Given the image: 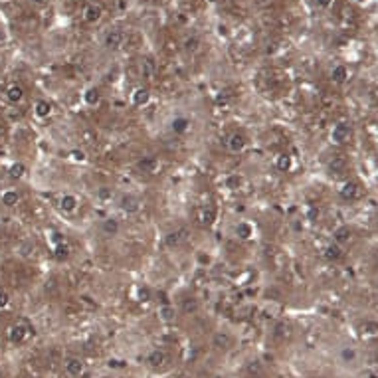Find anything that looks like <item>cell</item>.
Wrapping results in <instances>:
<instances>
[{
  "label": "cell",
  "instance_id": "cell-1",
  "mask_svg": "<svg viewBox=\"0 0 378 378\" xmlns=\"http://www.w3.org/2000/svg\"><path fill=\"white\" fill-rule=\"evenodd\" d=\"M123 42H125V32L123 30H111V32H107V36L103 40L107 50H119L123 46Z\"/></svg>",
  "mask_w": 378,
  "mask_h": 378
},
{
  "label": "cell",
  "instance_id": "cell-2",
  "mask_svg": "<svg viewBox=\"0 0 378 378\" xmlns=\"http://www.w3.org/2000/svg\"><path fill=\"white\" fill-rule=\"evenodd\" d=\"M28 327L24 325V323H16V325H12L10 329H8V339H10V342H14V344H22L24 341H26V337H28Z\"/></svg>",
  "mask_w": 378,
  "mask_h": 378
},
{
  "label": "cell",
  "instance_id": "cell-3",
  "mask_svg": "<svg viewBox=\"0 0 378 378\" xmlns=\"http://www.w3.org/2000/svg\"><path fill=\"white\" fill-rule=\"evenodd\" d=\"M331 139H333L335 143H339V144L346 143L348 139H351V127L344 125V123L335 125V127H333V131H331Z\"/></svg>",
  "mask_w": 378,
  "mask_h": 378
},
{
  "label": "cell",
  "instance_id": "cell-4",
  "mask_svg": "<svg viewBox=\"0 0 378 378\" xmlns=\"http://www.w3.org/2000/svg\"><path fill=\"white\" fill-rule=\"evenodd\" d=\"M121 210L127 212V214H137L141 210V200L133 194H127L121 198Z\"/></svg>",
  "mask_w": 378,
  "mask_h": 378
},
{
  "label": "cell",
  "instance_id": "cell-5",
  "mask_svg": "<svg viewBox=\"0 0 378 378\" xmlns=\"http://www.w3.org/2000/svg\"><path fill=\"white\" fill-rule=\"evenodd\" d=\"M341 196H342L344 200H357V198L360 196V188H359V184H357V182H353V180L344 182V184L341 186Z\"/></svg>",
  "mask_w": 378,
  "mask_h": 378
},
{
  "label": "cell",
  "instance_id": "cell-6",
  "mask_svg": "<svg viewBox=\"0 0 378 378\" xmlns=\"http://www.w3.org/2000/svg\"><path fill=\"white\" fill-rule=\"evenodd\" d=\"M101 14H103V10H101L99 4H87L83 8V20L90 22V24H95L101 18Z\"/></svg>",
  "mask_w": 378,
  "mask_h": 378
},
{
  "label": "cell",
  "instance_id": "cell-7",
  "mask_svg": "<svg viewBox=\"0 0 378 378\" xmlns=\"http://www.w3.org/2000/svg\"><path fill=\"white\" fill-rule=\"evenodd\" d=\"M244 147H246V137L242 133H232L228 139V149L232 153H240L244 151Z\"/></svg>",
  "mask_w": 378,
  "mask_h": 378
},
{
  "label": "cell",
  "instance_id": "cell-8",
  "mask_svg": "<svg viewBox=\"0 0 378 378\" xmlns=\"http://www.w3.org/2000/svg\"><path fill=\"white\" fill-rule=\"evenodd\" d=\"M66 372H68L70 376H79V374L83 372V362H81L79 359H75V357L68 359V360H66Z\"/></svg>",
  "mask_w": 378,
  "mask_h": 378
},
{
  "label": "cell",
  "instance_id": "cell-9",
  "mask_svg": "<svg viewBox=\"0 0 378 378\" xmlns=\"http://www.w3.org/2000/svg\"><path fill=\"white\" fill-rule=\"evenodd\" d=\"M137 166H139V170H143V172H155L157 166H159V161H157L155 157H143V159L137 162Z\"/></svg>",
  "mask_w": 378,
  "mask_h": 378
},
{
  "label": "cell",
  "instance_id": "cell-10",
  "mask_svg": "<svg viewBox=\"0 0 378 378\" xmlns=\"http://www.w3.org/2000/svg\"><path fill=\"white\" fill-rule=\"evenodd\" d=\"M149 99H151V93H149L147 87H139V90H135V93H133V103L135 105H139V107L147 105Z\"/></svg>",
  "mask_w": 378,
  "mask_h": 378
},
{
  "label": "cell",
  "instance_id": "cell-11",
  "mask_svg": "<svg viewBox=\"0 0 378 378\" xmlns=\"http://www.w3.org/2000/svg\"><path fill=\"white\" fill-rule=\"evenodd\" d=\"M60 206H62L64 212H73V210L77 208V198H75L73 194H66V196H62V200H60Z\"/></svg>",
  "mask_w": 378,
  "mask_h": 378
},
{
  "label": "cell",
  "instance_id": "cell-12",
  "mask_svg": "<svg viewBox=\"0 0 378 378\" xmlns=\"http://www.w3.org/2000/svg\"><path fill=\"white\" fill-rule=\"evenodd\" d=\"M331 77H333V81L335 83H344L346 79H348V70L344 68V66H335L333 68V72H331Z\"/></svg>",
  "mask_w": 378,
  "mask_h": 378
},
{
  "label": "cell",
  "instance_id": "cell-13",
  "mask_svg": "<svg viewBox=\"0 0 378 378\" xmlns=\"http://www.w3.org/2000/svg\"><path fill=\"white\" fill-rule=\"evenodd\" d=\"M344 168H346V161H344V157H342V155L333 157V161L329 162V170H331V172H335V174L344 172Z\"/></svg>",
  "mask_w": 378,
  "mask_h": 378
},
{
  "label": "cell",
  "instance_id": "cell-14",
  "mask_svg": "<svg viewBox=\"0 0 378 378\" xmlns=\"http://www.w3.org/2000/svg\"><path fill=\"white\" fill-rule=\"evenodd\" d=\"M184 234H186V230H177V232H170V234L166 236V246L168 248H174V246H179L182 240H184Z\"/></svg>",
  "mask_w": 378,
  "mask_h": 378
},
{
  "label": "cell",
  "instance_id": "cell-15",
  "mask_svg": "<svg viewBox=\"0 0 378 378\" xmlns=\"http://www.w3.org/2000/svg\"><path fill=\"white\" fill-rule=\"evenodd\" d=\"M101 230L105 232L107 236H115L119 232V222L115 220V218H107V220H103V224H101Z\"/></svg>",
  "mask_w": 378,
  "mask_h": 378
},
{
  "label": "cell",
  "instance_id": "cell-16",
  "mask_svg": "<svg viewBox=\"0 0 378 378\" xmlns=\"http://www.w3.org/2000/svg\"><path fill=\"white\" fill-rule=\"evenodd\" d=\"M147 362L151 364V366H155V368H159V366H162L164 362H166V355L162 353V351H153L151 355H149V359H147Z\"/></svg>",
  "mask_w": 378,
  "mask_h": 378
},
{
  "label": "cell",
  "instance_id": "cell-17",
  "mask_svg": "<svg viewBox=\"0 0 378 378\" xmlns=\"http://www.w3.org/2000/svg\"><path fill=\"white\" fill-rule=\"evenodd\" d=\"M325 257H327L329 261H337V259H341V257H342V248H341L339 244H331V246H327V248H325Z\"/></svg>",
  "mask_w": 378,
  "mask_h": 378
},
{
  "label": "cell",
  "instance_id": "cell-18",
  "mask_svg": "<svg viewBox=\"0 0 378 378\" xmlns=\"http://www.w3.org/2000/svg\"><path fill=\"white\" fill-rule=\"evenodd\" d=\"M6 97H8V101L18 103V101L24 97V90H22L20 85H10L8 90H6Z\"/></svg>",
  "mask_w": 378,
  "mask_h": 378
},
{
  "label": "cell",
  "instance_id": "cell-19",
  "mask_svg": "<svg viewBox=\"0 0 378 378\" xmlns=\"http://www.w3.org/2000/svg\"><path fill=\"white\" fill-rule=\"evenodd\" d=\"M54 257L57 259V261H64V259H68L70 257V246L68 244H64V242H60L55 248H54Z\"/></svg>",
  "mask_w": 378,
  "mask_h": 378
},
{
  "label": "cell",
  "instance_id": "cell-20",
  "mask_svg": "<svg viewBox=\"0 0 378 378\" xmlns=\"http://www.w3.org/2000/svg\"><path fill=\"white\" fill-rule=\"evenodd\" d=\"M333 236H335V242H337V244H344V242L351 240V230H348L346 226H341V228L335 230Z\"/></svg>",
  "mask_w": 378,
  "mask_h": 378
},
{
  "label": "cell",
  "instance_id": "cell-21",
  "mask_svg": "<svg viewBox=\"0 0 378 378\" xmlns=\"http://www.w3.org/2000/svg\"><path fill=\"white\" fill-rule=\"evenodd\" d=\"M18 200H20V194L16 192V190H6L4 194H2V204L4 206H16L18 204Z\"/></svg>",
  "mask_w": 378,
  "mask_h": 378
},
{
  "label": "cell",
  "instance_id": "cell-22",
  "mask_svg": "<svg viewBox=\"0 0 378 378\" xmlns=\"http://www.w3.org/2000/svg\"><path fill=\"white\" fill-rule=\"evenodd\" d=\"M212 342H214L216 348H228V346L232 344V339H230V335H226V333H216L214 339H212Z\"/></svg>",
  "mask_w": 378,
  "mask_h": 378
},
{
  "label": "cell",
  "instance_id": "cell-23",
  "mask_svg": "<svg viewBox=\"0 0 378 378\" xmlns=\"http://www.w3.org/2000/svg\"><path fill=\"white\" fill-rule=\"evenodd\" d=\"M34 113L38 115V117H42V119H44V117H48V115L52 113V105H50L48 101H44V99H42V101H38V103L34 105Z\"/></svg>",
  "mask_w": 378,
  "mask_h": 378
},
{
  "label": "cell",
  "instance_id": "cell-24",
  "mask_svg": "<svg viewBox=\"0 0 378 378\" xmlns=\"http://www.w3.org/2000/svg\"><path fill=\"white\" fill-rule=\"evenodd\" d=\"M182 313H186V315H190V313H196L198 311V301L194 299V297H186V299H182Z\"/></svg>",
  "mask_w": 378,
  "mask_h": 378
},
{
  "label": "cell",
  "instance_id": "cell-25",
  "mask_svg": "<svg viewBox=\"0 0 378 378\" xmlns=\"http://www.w3.org/2000/svg\"><path fill=\"white\" fill-rule=\"evenodd\" d=\"M188 125H190V121L186 117H177V119L172 121V131L180 135V133H184L188 129Z\"/></svg>",
  "mask_w": 378,
  "mask_h": 378
},
{
  "label": "cell",
  "instance_id": "cell-26",
  "mask_svg": "<svg viewBox=\"0 0 378 378\" xmlns=\"http://www.w3.org/2000/svg\"><path fill=\"white\" fill-rule=\"evenodd\" d=\"M236 234H238L240 240H248V238L252 236V226L246 224V222H240V224L236 226Z\"/></svg>",
  "mask_w": 378,
  "mask_h": 378
},
{
  "label": "cell",
  "instance_id": "cell-27",
  "mask_svg": "<svg viewBox=\"0 0 378 378\" xmlns=\"http://www.w3.org/2000/svg\"><path fill=\"white\" fill-rule=\"evenodd\" d=\"M83 99H85L87 105H97L99 103V91L95 90V87H91V90H87L83 93Z\"/></svg>",
  "mask_w": 378,
  "mask_h": 378
},
{
  "label": "cell",
  "instance_id": "cell-28",
  "mask_svg": "<svg viewBox=\"0 0 378 378\" xmlns=\"http://www.w3.org/2000/svg\"><path fill=\"white\" fill-rule=\"evenodd\" d=\"M341 359H342V362H355L357 360V351L353 346H344L341 351Z\"/></svg>",
  "mask_w": 378,
  "mask_h": 378
},
{
  "label": "cell",
  "instance_id": "cell-29",
  "mask_svg": "<svg viewBox=\"0 0 378 378\" xmlns=\"http://www.w3.org/2000/svg\"><path fill=\"white\" fill-rule=\"evenodd\" d=\"M202 224H204V226H212L214 224V220H216V210L214 208H204V212H202Z\"/></svg>",
  "mask_w": 378,
  "mask_h": 378
},
{
  "label": "cell",
  "instance_id": "cell-30",
  "mask_svg": "<svg viewBox=\"0 0 378 378\" xmlns=\"http://www.w3.org/2000/svg\"><path fill=\"white\" fill-rule=\"evenodd\" d=\"M277 168L281 170V172H287L289 168H291V157H287V155H281V157H277Z\"/></svg>",
  "mask_w": 378,
  "mask_h": 378
},
{
  "label": "cell",
  "instance_id": "cell-31",
  "mask_svg": "<svg viewBox=\"0 0 378 378\" xmlns=\"http://www.w3.org/2000/svg\"><path fill=\"white\" fill-rule=\"evenodd\" d=\"M24 172H26V166H24L22 162H14V164L10 166V170H8L10 179H20V177H22Z\"/></svg>",
  "mask_w": 378,
  "mask_h": 378
},
{
  "label": "cell",
  "instance_id": "cell-32",
  "mask_svg": "<svg viewBox=\"0 0 378 378\" xmlns=\"http://www.w3.org/2000/svg\"><path fill=\"white\" fill-rule=\"evenodd\" d=\"M159 315H161V319H162V321H166V323L174 321V309H172L170 305H164V307H161Z\"/></svg>",
  "mask_w": 378,
  "mask_h": 378
},
{
  "label": "cell",
  "instance_id": "cell-33",
  "mask_svg": "<svg viewBox=\"0 0 378 378\" xmlns=\"http://www.w3.org/2000/svg\"><path fill=\"white\" fill-rule=\"evenodd\" d=\"M198 46H200V40H198L196 36H192V38H188V40L184 42V48H186L188 52H196Z\"/></svg>",
  "mask_w": 378,
  "mask_h": 378
},
{
  "label": "cell",
  "instance_id": "cell-34",
  "mask_svg": "<svg viewBox=\"0 0 378 378\" xmlns=\"http://www.w3.org/2000/svg\"><path fill=\"white\" fill-rule=\"evenodd\" d=\"M97 196H99L101 200H107V198H111V188H107V186H101V188L97 190Z\"/></svg>",
  "mask_w": 378,
  "mask_h": 378
},
{
  "label": "cell",
  "instance_id": "cell-35",
  "mask_svg": "<svg viewBox=\"0 0 378 378\" xmlns=\"http://www.w3.org/2000/svg\"><path fill=\"white\" fill-rule=\"evenodd\" d=\"M317 218H319V208H309V210H307V220L315 222Z\"/></svg>",
  "mask_w": 378,
  "mask_h": 378
},
{
  "label": "cell",
  "instance_id": "cell-36",
  "mask_svg": "<svg viewBox=\"0 0 378 378\" xmlns=\"http://www.w3.org/2000/svg\"><path fill=\"white\" fill-rule=\"evenodd\" d=\"M248 372H250V374H259V372H261V366H259L257 362H250V364H248Z\"/></svg>",
  "mask_w": 378,
  "mask_h": 378
},
{
  "label": "cell",
  "instance_id": "cell-37",
  "mask_svg": "<svg viewBox=\"0 0 378 378\" xmlns=\"http://www.w3.org/2000/svg\"><path fill=\"white\" fill-rule=\"evenodd\" d=\"M8 293H4V291H0V309H4L6 305H8Z\"/></svg>",
  "mask_w": 378,
  "mask_h": 378
},
{
  "label": "cell",
  "instance_id": "cell-38",
  "mask_svg": "<svg viewBox=\"0 0 378 378\" xmlns=\"http://www.w3.org/2000/svg\"><path fill=\"white\" fill-rule=\"evenodd\" d=\"M72 157H73L75 161H85V155H83L81 151H72Z\"/></svg>",
  "mask_w": 378,
  "mask_h": 378
},
{
  "label": "cell",
  "instance_id": "cell-39",
  "mask_svg": "<svg viewBox=\"0 0 378 378\" xmlns=\"http://www.w3.org/2000/svg\"><path fill=\"white\" fill-rule=\"evenodd\" d=\"M317 4L321 6V8H329L333 4V0H317Z\"/></svg>",
  "mask_w": 378,
  "mask_h": 378
},
{
  "label": "cell",
  "instance_id": "cell-40",
  "mask_svg": "<svg viewBox=\"0 0 378 378\" xmlns=\"http://www.w3.org/2000/svg\"><path fill=\"white\" fill-rule=\"evenodd\" d=\"M139 295H141V299H143V301H147V299H149V291H147V289H141Z\"/></svg>",
  "mask_w": 378,
  "mask_h": 378
},
{
  "label": "cell",
  "instance_id": "cell-41",
  "mask_svg": "<svg viewBox=\"0 0 378 378\" xmlns=\"http://www.w3.org/2000/svg\"><path fill=\"white\" fill-rule=\"evenodd\" d=\"M30 2H34V4H42V2H46V0H30Z\"/></svg>",
  "mask_w": 378,
  "mask_h": 378
},
{
  "label": "cell",
  "instance_id": "cell-42",
  "mask_svg": "<svg viewBox=\"0 0 378 378\" xmlns=\"http://www.w3.org/2000/svg\"><path fill=\"white\" fill-rule=\"evenodd\" d=\"M360 2H362V0H360Z\"/></svg>",
  "mask_w": 378,
  "mask_h": 378
}]
</instances>
